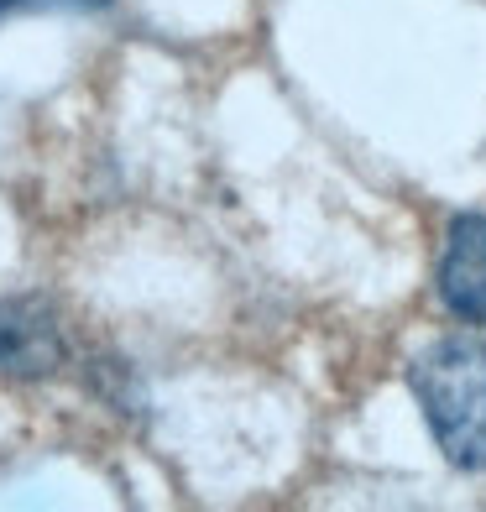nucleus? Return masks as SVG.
<instances>
[{
    "label": "nucleus",
    "instance_id": "obj_1",
    "mask_svg": "<svg viewBox=\"0 0 486 512\" xmlns=\"http://www.w3.org/2000/svg\"><path fill=\"white\" fill-rule=\"evenodd\" d=\"M424 424L450 465L486 471V340L445 335L408 366Z\"/></svg>",
    "mask_w": 486,
    "mask_h": 512
},
{
    "label": "nucleus",
    "instance_id": "obj_2",
    "mask_svg": "<svg viewBox=\"0 0 486 512\" xmlns=\"http://www.w3.org/2000/svg\"><path fill=\"white\" fill-rule=\"evenodd\" d=\"M68 361V340L53 304L42 298H6L0 304V377L42 382Z\"/></svg>",
    "mask_w": 486,
    "mask_h": 512
},
{
    "label": "nucleus",
    "instance_id": "obj_3",
    "mask_svg": "<svg viewBox=\"0 0 486 512\" xmlns=\"http://www.w3.org/2000/svg\"><path fill=\"white\" fill-rule=\"evenodd\" d=\"M439 298L466 324H486V215H455L439 251Z\"/></svg>",
    "mask_w": 486,
    "mask_h": 512
}]
</instances>
